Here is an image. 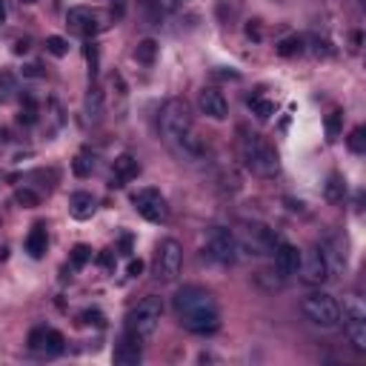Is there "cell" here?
Masks as SVG:
<instances>
[{
  "label": "cell",
  "mask_w": 366,
  "mask_h": 366,
  "mask_svg": "<svg viewBox=\"0 0 366 366\" xmlns=\"http://www.w3.org/2000/svg\"><path fill=\"white\" fill-rule=\"evenodd\" d=\"M158 126H161V138L166 141V146L175 152L181 161L195 163V161L203 158V143L195 134V121H192V109H189L186 101L169 98L161 106Z\"/></svg>",
  "instance_id": "obj_1"
},
{
  "label": "cell",
  "mask_w": 366,
  "mask_h": 366,
  "mask_svg": "<svg viewBox=\"0 0 366 366\" xmlns=\"http://www.w3.org/2000/svg\"><path fill=\"white\" fill-rule=\"evenodd\" d=\"M172 306L181 318V323L195 335H212L221 326V312L215 295L203 286H183L172 298Z\"/></svg>",
  "instance_id": "obj_2"
},
{
  "label": "cell",
  "mask_w": 366,
  "mask_h": 366,
  "mask_svg": "<svg viewBox=\"0 0 366 366\" xmlns=\"http://www.w3.org/2000/svg\"><path fill=\"white\" fill-rule=\"evenodd\" d=\"M238 149H241L243 166L252 172V175H258V178H272V175H278V169H281L278 152H275L272 143L263 138V134L241 129V143H238Z\"/></svg>",
  "instance_id": "obj_3"
},
{
  "label": "cell",
  "mask_w": 366,
  "mask_h": 366,
  "mask_svg": "<svg viewBox=\"0 0 366 366\" xmlns=\"http://www.w3.org/2000/svg\"><path fill=\"white\" fill-rule=\"evenodd\" d=\"M161 321H163V301L158 295H146L126 318V329L134 332L141 340L155 338L161 329Z\"/></svg>",
  "instance_id": "obj_4"
},
{
  "label": "cell",
  "mask_w": 366,
  "mask_h": 366,
  "mask_svg": "<svg viewBox=\"0 0 366 366\" xmlns=\"http://www.w3.org/2000/svg\"><path fill=\"white\" fill-rule=\"evenodd\" d=\"M301 312L312 326H318V329H335V326L340 323V303L329 292L306 295L303 303H301Z\"/></svg>",
  "instance_id": "obj_5"
},
{
  "label": "cell",
  "mask_w": 366,
  "mask_h": 366,
  "mask_svg": "<svg viewBox=\"0 0 366 366\" xmlns=\"http://www.w3.org/2000/svg\"><path fill=\"white\" fill-rule=\"evenodd\" d=\"M343 332L355 352H366V301L360 292H349L343 298Z\"/></svg>",
  "instance_id": "obj_6"
},
{
  "label": "cell",
  "mask_w": 366,
  "mask_h": 366,
  "mask_svg": "<svg viewBox=\"0 0 366 366\" xmlns=\"http://www.w3.org/2000/svg\"><path fill=\"white\" fill-rule=\"evenodd\" d=\"M235 238H238V252L255 255V258H269L278 249L275 232L263 223H241V232Z\"/></svg>",
  "instance_id": "obj_7"
},
{
  "label": "cell",
  "mask_w": 366,
  "mask_h": 366,
  "mask_svg": "<svg viewBox=\"0 0 366 366\" xmlns=\"http://www.w3.org/2000/svg\"><path fill=\"white\" fill-rule=\"evenodd\" d=\"M203 252L221 263V266H232L238 261V238L232 229H226V226H212L206 238H203Z\"/></svg>",
  "instance_id": "obj_8"
},
{
  "label": "cell",
  "mask_w": 366,
  "mask_h": 366,
  "mask_svg": "<svg viewBox=\"0 0 366 366\" xmlns=\"http://www.w3.org/2000/svg\"><path fill=\"white\" fill-rule=\"evenodd\" d=\"M183 269V246L175 238H166L158 246V255H155V278L163 283L178 281Z\"/></svg>",
  "instance_id": "obj_9"
},
{
  "label": "cell",
  "mask_w": 366,
  "mask_h": 366,
  "mask_svg": "<svg viewBox=\"0 0 366 366\" xmlns=\"http://www.w3.org/2000/svg\"><path fill=\"white\" fill-rule=\"evenodd\" d=\"M298 272L306 283H312V286H321V283L329 281V263H326L321 243H315V246L306 249V252H301V269Z\"/></svg>",
  "instance_id": "obj_10"
},
{
  "label": "cell",
  "mask_w": 366,
  "mask_h": 366,
  "mask_svg": "<svg viewBox=\"0 0 366 366\" xmlns=\"http://www.w3.org/2000/svg\"><path fill=\"white\" fill-rule=\"evenodd\" d=\"M132 203H134V209H138V215L146 218L149 223H163L169 218L166 198L161 195L158 189H141V192H134Z\"/></svg>",
  "instance_id": "obj_11"
},
{
  "label": "cell",
  "mask_w": 366,
  "mask_h": 366,
  "mask_svg": "<svg viewBox=\"0 0 366 366\" xmlns=\"http://www.w3.org/2000/svg\"><path fill=\"white\" fill-rule=\"evenodd\" d=\"M29 349L37 355H61L66 349V340L52 326H34L29 332Z\"/></svg>",
  "instance_id": "obj_12"
},
{
  "label": "cell",
  "mask_w": 366,
  "mask_h": 366,
  "mask_svg": "<svg viewBox=\"0 0 366 366\" xmlns=\"http://www.w3.org/2000/svg\"><path fill=\"white\" fill-rule=\"evenodd\" d=\"M112 360L118 363V366H138V363L143 360V340L134 335V332L126 329V332L121 335L118 346H114Z\"/></svg>",
  "instance_id": "obj_13"
},
{
  "label": "cell",
  "mask_w": 366,
  "mask_h": 366,
  "mask_svg": "<svg viewBox=\"0 0 366 366\" xmlns=\"http://www.w3.org/2000/svg\"><path fill=\"white\" fill-rule=\"evenodd\" d=\"M66 23H69L74 32H78V34H83V37H92V34H98V32L103 29L101 14L94 12V9H89V6H74V9H69Z\"/></svg>",
  "instance_id": "obj_14"
},
{
  "label": "cell",
  "mask_w": 366,
  "mask_h": 366,
  "mask_svg": "<svg viewBox=\"0 0 366 366\" xmlns=\"http://www.w3.org/2000/svg\"><path fill=\"white\" fill-rule=\"evenodd\" d=\"M198 106H201V112L206 114V118H212V121H223L226 114H229V101L223 98V92L215 89V86L201 89V94H198Z\"/></svg>",
  "instance_id": "obj_15"
},
{
  "label": "cell",
  "mask_w": 366,
  "mask_h": 366,
  "mask_svg": "<svg viewBox=\"0 0 366 366\" xmlns=\"http://www.w3.org/2000/svg\"><path fill=\"white\" fill-rule=\"evenodd\" d=\"M275 269L281 278H292L301 269V249L295 243H278L275 249Z\"/></svg>",
  "instance_id": "obj_16"
},
{
  "label": "cell",
  "mask_w": 366,
  "mask_h": 366,
  "mask_svg": "<svg viewBox=\"0 0 366 366\" xmlns=\"http://www.w3.org/2000/svg\"><path fill=\"white\" fill-rule=\"evenodd\" d=\"M138 172H141L138 158H132V155H118V158H114V166H112V186H123L126 181L138 178Z\"/></svg>",
  "instance_id": "obj_17"
},
{
  "label": "cell",
  "mask_w": 366,
  "mask_h": 366,
  "mask_svg": "<svg viewBox=\"0 0 366 366\" xmlns=\"http://www.w3.org/2000/svg\"><path fill=\"white\" fill-rule=\"evenodd\" d=\"M69 212H72V218L89 221L94 215V198L89 195V192H74V195L69 198Z\"/></svg>",
  "instance_id": "obj_18"
},
{
  "label": "cell",
  "mask_w": 366,
  "mask_h": 366,
  "mask_svg": "<svg viewBox=\"0 0 366 366\" xmlns=\"http://www.w3.org/2000/svg\"><path fill=\"white\" fill-rule=\"evenodd\" d=\"M46 246H49L46 226H43V223H34L32 232L26 235V252H29L32 258H43V255H46Z\"/></svg>",
  "instance_id": "obj_19"
},
{
  "label": "cell",
  "mask_w": 366,
  "mask_h": 366,
  "mask_svg": "<svg viewBox=\"0 0 366 366\" xmlns=\"http://www.w3.org/2000/svg\"><path fill=\"white\" fill-rule=\"evenodd\" d=\"M83 106H86V118L98 123V121L103 118V112H106V98H103V92H101L98 86H92L89 94H86V101H83Z\"/></svg>",
  "instance_id": "obj_20"
},
{
  "label": "cell",
  "mask_w": 366,
  "mask_h": 366,
  "mask_svg": "<svg viewBox=\"0 0 366 366\" xmlns=\"http://www.w3.org/2000/svg\"><path fill=\"white\" fill-rule=\"evenodd\" d=\"M323 195H326V201H329V203H343V198H346V181L338 175V172H332L329 181H326Z\"/></svg>",
  "instance_id": "obj_21"
},
{
  "label": "cell",
  "mask_w": 366,
  "mask_h": 366,
  "mask_svg": "<svg viewBox=\"0 0 366 366\" xmlns=\"http://www.w3.org/2000/svg\"><path fill=\"white\" fill-rule=\"evenodd\" d=\"M158 57V43L155 41H141L138 49H134V61L143 63V66H152Z\"/></svg>",
  "instance_id": "obj_22"
},
{
  "label": "cell",
  "mask_w": 366,
  "mask_h": 366,
  "mask_svg": "<svg viewBox=\"0 0 366 366\" xmlns=\"http://www.w3.org/2000/svg\"><path fill=\"white\" fill-rule=\"evenodd\" d=\"M303 52V37L301 34H292V37H283V41L278 43V54L281 57H295Z\"/></svg>",
  "instance_id": "obj_23"
},
{
  "label": "cell",
  "mask_w": 366,
  "mask_h": 366,
  "mask_svg": "<svg viewBox=\"0 0 366 366\" xmlns=\"http://www.w3.org/2000/svg\"><path fill=\"white\" fill-rule=\"evenodd\" d=\"M46 52L54 57H63V54H69V41L61 34H52V37H46Z\"/></svg>",
  "instance_id": "obj_24"
},
{
  "label": "cell",
  "mask_w": 366,
  "mask_h": 366,
  "mask_svg": "<svg viewBox=\"0 0 366 366\" xmlns=\"http://www.w3.org/2000/svg\"><path fill=\"white\" fill-rule=\"evenodd\" d=\"M69 258H72V266H74V269H83V266L92 261V246L78 243V246L72 249V255H69Z\"/></svg>",
  "instance_id": "obj_25"
},
{
  "label": "cell",
  "mask_w": 366,
  "mask_h": 366,
  "mask_svg": "<svg viewBox=\"0 0 366 366\" xmlns=\"http://www.w3.org/2000/svg\"><path fill=\"white\" fill-rule=\"evenodd\" d=\"M346 143H349V149L355 152V155H363V152H366V129L363 126L352 129V134H349V141H346Z\"/></svg>",
  "instance_id": "obj_26"
},
{
  "label": "cell",
  "mask_w": 366,
  "mask_h": 366,
  "mask_svg": "<svg viewBox=\"0 0 366 366\" xmlns=\"http://www.w3.org/2000/svg\"><path fill=\"white\" fill-rule=\"evenodd\" d=\"M249 103H252V109H255V114L261 121H269L275 114V103L272 101H261V98H249Z\"/></svg>",
  "instance_id": "obj_27"
},
{
  "label": "cell",
  "mask_w": 366,
  "mask_h": 366,
  "mask_svg": "<svg viewBox=\"0 0 366 366\" xmlns=\"http://www.w3.org/2000/svg\"><path fill=\"white\" fill-rule=\"evenodd\" d=\"M340 129H343V112H332L329 118H326V134H329V141L340 138Z\"/></svg>",
  "instance_id": "obj_28"
},
{
  "label": "cell",
  "mask_w": 366,
  "mask_h": 366,
  "mask_svg": "<svg viewBox=\"0 0 366 366\" xmlns=\"http://www.w3.org/2000/svg\"><path fill=\"white\" fill-rule=\"evenodd\" d=\"M72 169H74V175H78V178H89L92 175V161L86 155H78L72 161Z\"/></svg>",
  "instance_id": "obj_29"
},
{
  "label": "cell",
  "mask_w": 366,
  "mask_h": 366,
  "mask_svg": "<svg viewBox=\"0 0 366 366\" xmlns=\"http://www.w3.org/2000/svg\"><path fill=\"white\" fill-rule=\"evenodd\" d=\"M14 201L21 203V206H37V203H41V198H37L32 189H17L14 192Z\"/></svg>",
  "instance_id": "obj_30"
},
{
  "label": "cell",
  "mask_w": 366,
  "mask_h": 366,
  "mask_svg": "<svg viewBox=\"0 0 366 366\" xmlns=\"http://www.w3.org/2000/svg\"><path fill=\"white\" fill-rule=\"evenodd\" d=\"M81 323H89V326H103L106 321H103V315H101L98 309H86V312L81 315Z\"/></svg>",
  "instance_id": "obj_31"
},
{
  "label": "cell",
  "mask_w": 366,
  "mask_h": 366,
  "mask_svg": "<svg viewBox=\"0 0 366 366\" xmlns=\"http://www.w3.org/2000/svg\"><path fill=\"white\" fill-rule=\"evenodd\" d=\"M141 272H143V261H129V275L138 278Z\"/></svg>",
  "instance_id": "obj_32"
},
{
  "label": "cell",
  "mask_w": 366,
  "mask_h": 366,
  "mask_svg": "<svg viewBox=\"0 0 366 366\" xmlns=\"http://www.w3.org/2000/svg\"><path fill=\"white\" fill-rule=\"evenodd\" d=\"M0 23H6V3L0 0Z\"/></svg>",
  "instance_id": "obj_33"
},
{
  "label": "cell",
  "mask_w": 366,
  "mask_h": 366,
  "mask_svg": "<svg viewBox=\"0 0 366 366\" xmlns=\"http://www.w3.org/2000/svg\"><path fill=\"white\" fill-rule=\"evenodd\" d=\"M169 3H172V6H181V3H186V0H169Z\"/></svg>",
  "instance_id": "obj_34"
},
{
  "label": "cell",
  "mask_w": 366,
  "mask_h": 366,
  "mask_svg": "<svg viewBox=\"0 0 366 366\" xmlns=\"http://www.w3.org/2000/svg\"><path fill=\"white\" fill-rule=\"evenodd\" d=\"M21 3H37V0H21Z\"/></svg>",
  "instance_id": "obj_35"
}]
</instances>
